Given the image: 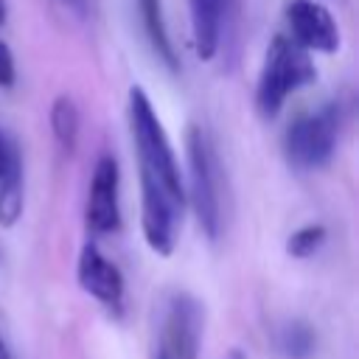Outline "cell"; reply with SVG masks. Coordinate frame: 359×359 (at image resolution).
<instances>
[{
  "mask_svg": "<svg viewBox=\"0 0 359 359\" xmlns=\"http://www.w3.org/2000/svg\"><path fill=\"white\" fill-rule=\"evenodd\" d=\"M20 160V154H17V149H14V143L0 132V180L6 177V171L14 165Z\"/></svg>",
  "mask_w": 359,
  "mask_h": 359,
  "instance_id": "obj_16",
  "label": "cell"
},
{
  "mask_svg": "<svg viewBox=\"0 0 359 359\" xmlns=\"http://www.w3.org/2000/svg\"><path fill=\"white\" fill-rule=\"evenodd\" d=\"M6 14H8V11H6V0H0V25L6 22Z\"/></svg>",
  "mask_w": 359,
  "mask_h": 359,
  "instance_id": "obj_17",
  "label": "cell"
},
{
  "mask_svg": "<svg viewBox=\"0 0 359 359\" xmlns=\"http://www.w3.org/2000/svg\"><path fill=\"white\" fill-rule=\"evenodd\" d=\"M50 132L62 154H73L79 140V107L70 95H59L50 107Z\"/></svg>",
  "mask_w": 359,
  "mask_h": 359,
  "instance_id": "obj_11",
  "label": "cell"
},
{
  "mask_svg": "<svg viewBox=\"0 0 359 359\" xmlns=\"http://www.w3.org/2000/svg\"><path fill=\"white\" fill-rule=\"evenodd\" d=\"M17 81V67H14V56L8 50V45L0 39V90L14 87Z\"/></svg>",
  "mask_w": 359,
  "mask_h": 359,
  "instance_id": "obj_15",
  "label": "cell"
},
{
  "mask_svg": "<svg viewBox=\"0 0 359 359\" xmlns=\"http://www.w3.org/2000/svg\"><path fill=\"white\" fill-rule=\"evenodd\" d=\"M227 359H244V353L241 351H230V356Z\"/></svg>",
  "mask_w": 359,
  "mask_h": 359,
  "instance_id": "obj_19",
  "label": "cell"
},
{
  "mask_svg": "<svg viewBox=\"0 0 359 359\" xmlns=\"http://www.w3.org/2000/svg\"><path fill=\"white\" fill-rule=\"evenodd\" d=\"M286 25L289 39L303 50L334 53L339 48V28L331 11L317 0H289L286 3Z\"/></svg>",
  "mask_w": 359,
  "mask_h": 359,
  "instance_id": "obj_6",
  "label": "cell"
},
{
  "mask_svg": "<svg viewBox=\"0 0 359 359\" xmlns=\"http://www.w3.org/2000/svg\"><path fill=\"white\" fill-rule=\"evenodd\" d=\"M0 359H8V348H6V342H3V337H0Z\"/></svg>",
  "mask_w": 359,
  "mask_h": 359,
  "instance_id": "obj_18",
  "label": "cell"
},
{
  "mask_svg": "<svg viewBox=\"0 0 359 359\" xmlns=\"http://www.w3.org/2000/svg\"><path fill=\"white\" fill-rule=\"evenodd\" d=\"M325 236H328V230L323 224H303L300 230H294L286 238V252L292 258H309L325 244Z\"/></svg>",
  "mask_w": 359,
  "mask_h": 359,
  "instance_id": "obj_14",
  "label": "cell"
},
{
  "mask_svg": "<svg viewBox=\"0 0 359 359\" xmlns=\"http://www.w3.org/2000/svg\"><path fill=\"white\" fill-rule=\"evenodd\" d=\"M129 129L140 171V227L157 255H171L185 188L171 140L143 87L129 90Z\"/></svg>",
  "mask_w": 359,
  "mask_h": 359,
  "instance_id": "obj_1",
  "label": "cell"
},
{
  "mask_svg": "<svg viewBox=\"0 0 359 359\" xmlns=\"http://www.w3.org/2000/svg\"><path fill=\"white\" fill-rule=\"evenodd\" d=\"M202 323L205 311L202 303L188 294L177 292L165 303V317H163V359H196L199 356V342H202Z\"/></svg>",
  "mask_w": 359,
  "mask_h": 359,
  "instance_id": "obj_5",
  "label": "cell"
},
{
  "mask_svg": "<svg viewBox=\"0 0 359 359\" xmlns=\"http://www.w3.org/2000/svg\"><path fill=\"white\" fill-rule=\"evenodd\" d=\"M118 185H121L118 160L112 154H101L93 168L90 191H87V210H84L87 227L93 233H115L121 227Z\"/></svg>",
  "mask_w": 359,
  "mask_h": 359,
  "instance_id": "obj_7",
  "label": "cell"
},
{
  "mask_svg": "<svg viewBox=\"0 0 359 359\" xmlns=\"http://www.w3.org/2000/svg\"><path fill=\"white\" fill-rule=\"evenodd\" d=\"M339 118L342 109L337 101H328L311 112L297 115L286 135H283V154L294 168L303 171H314L323 168L334 149H337V137H339Z\"/></svg>",
  "mask_w": 359,
  "mask_h": 359,
  "instance_id": "obj_3",
  "label": "cell"
},
{
  "mask_svg": "<svg viewBox=\"0 0 359 359\" xmlns=\"http://www.w3.org/2000/svg\"><path fill=\"white\" fill-rule=\"evenodd\" d=\"M314 81V62L309 50H303L297 42H292L286 34H275L255 87V109L261 118H275L286 98L300 90L303 84Z\"/></svg>",
  "mask_w": 359,
  "mask_h": 359,
  "instance_id": "obj_2",
  "label": "cell"
},
{
  "mask_svg": "<svg viewBox=\"0 0 359 359\" xmlns=\"http://www.w3.org/2000/svg\"><path fill=\"white\" fill-rule=\"evenodd\" d=\"M65 3H70V6H76V8H81V3H84V0H65Z\"/></svg>",
  "mask_w": 359,
  "mask_h": 359,
  "instance_id": "obj_20",
  "label": "cell"
},
{
  "mask_svg": "<svg viewBox=\"0 0 359 359\" xmlns=\"http://www.w3.org/2000/svg\"><path fill=\"white\" fill-rule=\"evenodd\" d=\"M20 213H22V165L17 160L0 180V224L3 227L17 224Z\"/></svg>",
  "mask_w": 359,
  "mask_h": 359,
  "instance_id": "obj_13",
  "label": "cell"
},
{
  "mask_svg": "<svg viewBox=\"0 0 359 359\" xmlns=\"http://www.w3.org/2000/svg\"><path fill=\"white\" fill-rule=\"evenodd\" d=\"M188 174H191V205L199 227L208 238H219L222 230V199H219V163L213 140L202 126H188L185 135Z\"/></svg>",
  "mask_w": 359,
  "mask_h": 359,
  "instance_id": "obj_4",
  "label": "cell"
},
{
  "mask_svg": "<svg viewBox=\"0 0 359 359\" xmlns=\"http://www.w3.org/2000/svg\"><path fill=\"white\" fill-rule=\"evenodd\" d=\"M314 328L306 320H292L278 331V351L286 359H309L314 351Z\"/></svg>",
  "mask_w": 359,
  "mask_h": 359,
  "instance_id": "obj_12",
  "label": "cell"
},
{
  "mask_svg": "<svg viewBox=\"0 0 359 359\" xmlns=\"http://www.w3.org/2000/svg\"><path fill=\"white\" fill-rule=\"evenodd\" d=\"M227 0H191V28H194V48L199 59H213L222 42V22H224Z\"/></svg>",
  "mask_w": 359,
  "mask_h": 359,
  "instance_id": "obj_9",
  "label": "cell"
},
{
  "mask_svg": "<svg viewBox=\"0 0 359 359\" xmlns=\"http://www.w3.org/2000/svg\"><path fill=\"white\" fill-rule=\"evenodd\" d=\"M76 278L79 286L93 294L98 303H104L107 309H121L123 303V275L121 269L95 247V244H84L79 252V264H76Z\"/></svg>",
  "mask_w": 359,
  "mask_h": 359,
  "instance_id": "obj_8",
  "label": "cell"
},
{
  "mask_svg": "<svg viewBox=\"0 0 359 359\" xmlns=\"http://www.w3.org/2000/svg\"><path fill=\"white\" fill-rule=\"evenodd\" d=\"M157 359H163V356H157Z\"/></svg>",
  "mask_w": 359,
  "mask_h": 359,
  "instance_id": "obj_21",
  "label": "cell"
},
{
  "mask_svg": "<svg viewBox=\"0 0 359 359\" xmlns=\"http://www.w3.org/2000/svg\"><path fill=\"white\" fill-rule=\"evenodd\" d=\"M137 3V14H140V22H143V34L154 50V56L168 67V70H177L180 67V59H177V50L171 45V36H168V25H165V14H163V3L160 0H135Z\"/></svg>",
  "mask_w": 359,
  "mask_h": 359,
  "instance_id": "obj_10",
  "label": "cell"
}]
</instances>
